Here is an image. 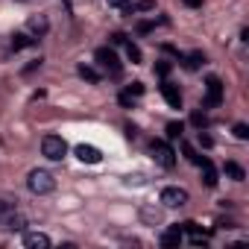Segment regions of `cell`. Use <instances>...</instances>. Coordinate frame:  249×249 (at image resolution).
<instances>
[{
  "instance_id": "cell-1",
  "label": "cell",
  "mask_w": 249,
  "mask_h": 249,
  "mask_svg": "<svg viewBox=\"0 0 249 249\" xmlns=\"http://www.w3.org/2000/svg\"><path fill=\"white\" fill-rule=\"evenodd\" d=\"M27 188L36 194V196H44V194H53L56 191V179H53V173L50 170H30V176H27Z\"/></svg>"
},
{
  "instance_id": "cell-2",
  "label": "cell",
  "mask_w": 249,
  "mask_h": 249,
  "mask_svg": "<svg viewBox=\"0 0 249 249\" xmlns=\"http://www.w3.org/2000/svg\"><path fill=\"white\" fill-rule=\"evenodd\" d=\"M41 153H44V159H50V161H62V159L68 156V144H65L62 135H44V138H41Z\"/></svg>"
},
{
  "instance_id": "cell-3",
  "label": "cell",
  "mask_w": 249,
  "mask_h": 249,
  "mask_svg": "<svg viewBox=\"0 0 249 249\" xmlns=\"http://www.w3.org/2000/svg\"><path fill=\"white\" fill-rule=\"evenodd\" d=\"M94 59H97V65H100L108 76H120V73H123V65H120V59H117V53H114L111 47H100V50L94 53Z\"/></svg>"
},
{
  "instance_id": "cell-4",
  "label": "cell",
  "mask_w": 249,
  "mask_h": 249,
  "mask_svg": "<svg viewBox=\"0 0 249 249\" xmlns=\"http://www.w3.org/2000/svg\"><path fill=\"white\" fill-rule=\"evenodd\" d=\"M205 106L208 108L223 106V82H220V76H208L205 79Z\"/></svg>"
},
{
  "instance_id": "cell-5",
  "label": "cell",
  "mask_w": 249,
  "mask_h": 249,
  "mask_svg": "<svg viewBox=\"0 0 249 249\" xmlns=\"http://www.w3.org/2000/svg\"><path fill=\"white\" fill-rule=\"evenodd\" d=\"M185 202H188V191H185V188L167 185V188L161 191V205H164V208H179V205H185Z\"/></svg>"
},
{
  "instance_id": "cell-6",
  "label": "cell",
  "mask_w": 249,
  "mask_h": 249,
  "mask_svg": "<svg viewBox=\"0 0 249 249\" xmlns=\"http://www.w3.org/2000/svg\"><path fill=\"white\" fill-rule=\"evenodd\" d=\"M153 153H156V161L161 167H176V150L167 144V141H153Z\"/></svg>"
},
{
  "instance_id": "cell-7",
  "label": "cell",
  "mask_w": 249,
  "mask_h": 249,
  "mask_svg": "<svg viewBox=\"0 0 249 249\" xmlns=\"http://www.w3.org/2000/svg\"><path fill=\"white\" fill-rule=\"evenodd\" d=\"M182 240H185V231H182L179 223H176V226H167V229L161 231V237H159V243H161L164 249H176V246H182Z\"/></svg>"
},
{
  "instance_id": "cell-8",
  "label": "cell",
  "mask_w": 249,
  "mask_h": 249,
  "mask_svg": "<svg viewBox=\"0 0 249 249\" xmlns=\"http://www.w3.org/2000/svg\"><path fill=\"white\" fill-rule=\"evenodd\" d=\"M73 156H76L82 164H100V161H103V153H100L97 147H91V144H76Z\"/></svg>"
},
{
  "instance_id": "cell-9",
  "label": "cell",
  "mask_w": 249,
  "mask_h": 249,
  "mask_svg": "<svg viewBox=\"0 0 249 249\" xmlns=\"http://www.w3.org/2000/svg\"><path fill=\"white\" fill-rule=\"evenodd\" d=\"M0 226H3L6 231H24V229H27V220L12 208V211H6V214H0Z\"/></svg>"
},
{
  "instance_id": "cell-10",
  "label": "cell",
  "mask_w": 249,
  "mask_h": 249,
  "mask_svg": "<svg viewBox=\"0 0 249 249\" xmlns=\"http://www.w3.org/2000/svg\"><path fill=\"white\" fill-rule=\"evenodd\" d=\"M161 94H164V100H167V106L170 108H182V91H179V85H173V82H161Z\"/></svg>"
},
{
  "instance_id": "cell-11",
  "label": "cell",
  "mask_w": 249,
  "mask_h": 249,
  "mask_svg": "<svg viewBox=\"0 0 249 249\" xmlns=\"http://www.w3.org/2000/svg\"><path fill=\"white\" fill-rule=\"evenodd\" d=\"M179 62H182L185 71H199V68L205 65V53H202V50H191V53L179 56Z\"/></svg>"
},
{
  "instance_id": "cell-12",
  "label": "cell",
  "mask_w": 249,
  "mask_h": 249,
  "mask_svg": "<svg viewBox=\"0 0 249 249\" xmlns=\"http://www.w3.org/2000/svg\"><path fill=\"white\" fill-rule=\"evenodd\" d=\"M182 231H188V234H191V243H194V246H202V243L208 240V234L202 231V226H199V223H194V220L182 223Z\"/></svg>"
},
{
  "instance_id": "cell-13",
  "label": "cell",
  "mask_w": 249,
  "mask_h": 249,
  "mask_svg": "<svg viewBox=\"0 0 249 249\" xmlns=\"http://www.w3.org/2000/svg\"><path fill=\"white\" fill-rule=\"evenodd\" d=\"M24 246L27 249H47L50 246V237L44 231H27L24 234Z\"/></svg>"
},
{
  "instance_id": "cell-14",
  "label": "cell",
  "mask_w": 249,
  "mask_h": 249,
  "mask_svg": "<svg viewBox=\"0 0 249 249\" xmlns=\"http://www.w3.org/2000/svg\"><path fill=\"white\" fill-rule=\"evenodd\" d=\"M199 170H202V182H205V188H217V167L208 161V159H199Z\"/></svg>"
},
{
  "instance_id": "cell-15",
  "label": "cell",
  "mask_w": 249,
  "mask_h": 249,
  "mask_svg": "<svg viewBox=\"0 0 249 249\" xmlns=\"http://www.w3.org/2000/svg\"><path fill=\"white\" fill-rule=\"evenodd\" d=\"M76 73H79V76H82L85 82H91V85H97V82L103 79V73H100L97 68H91V65H85V62H82V65L76 68Z\"/></svg>"
},
{
  "instance_id": "cell-16",
  "label": "cell",
  "mask_w": 249,
  "mask_h": 249,
  "mask_svg": "<svg viewBox=\"0 0 249 249\" xmlns=\"http://www.w3.org/2000/svg\"><path fill=\"white\" fill-rule=\"evenodd\" d=\"M223 173H226L229 179H234V182H243V179H246V170H243L237 161H226V164H223Z\"/></svg>"
},
{
  "instance_id": "cell-17",
  "label": "cell",
  "mask_w": 249,
  "mask_h": 249,
  "mask_svg": "<svg viewBox=\"0 0 249 249\" xmlns=\"http://www.w3.org/2000/svg\"><path fill=\"white\" fill-rule=\"evenodd\" d=\"M141 220H144L147 226H159V223H161V211L153 208V205H144V208H141Z\"/></svg>"
},
{
  "instance_id": "cell-18",
  "label": "cell",
  "mask_w": 249,
  "mask_h": 249,
  "mask_svg": "<svg viewBox=\"0 0 249 249\" xmlns=\"http://www.w3.org/2000/svg\"><path fill=\"white\" fill-rule=\"evenodd\" d=\"M123 47H126V56H129V62H132V65H141V59H144V56H141V47H138L135 41H123Z\"/></svg>"
},
{
  "instance_id": "cell-19",
  "label": "cell",
  "mask_w": 249,
  "mask_h": 249,
  "mask_svg": "<svg viewBox=\"0 0 249 249\" xmlns=\"http://www.w3.org/2000/svg\"><path fill=\"white\" fill-rule=\"evenodd\" d=\"M33 44H36V38H30L24 33H15L12 36V50H24V47H33Z\"/></svg>"
},
{
  "instance_id": "cell-20",
  "label": "cell",
  "mask_w": 249,
  "mask_h": 249,
  "mask_svg": "<svg viewBox=\"0 0 249 249\" xmlns=\"http://www.w3.org/2000/svg\"><path fill=\"white\" fill-rule=\"evenodd\" d=\"M30 30H33V33H38V36H44V33H47V18H44V15L30 18Z\"/></svg>"
},
{
  "instance_id": "cell-21",
  "label": "cell",
  "mask_w": 249,
  "mask_h": 249,
  "mask_svg": "<svg viewBox=\"0 0 249 249\" xmlns=\"http://www.w3.org/2000/svg\"><path fill=\"white\" fill-rule=\"evenodd\" d=\"M179 144H182V153L188 156V161H194V164H199V159H202V156H196V150H194V147H191V144H188L185 138H179Z\"/></svg>"
},
{
  "instance_id": "cell-22",
  "label": "cell",
  "mask_w": 249,
  "mask_h": 249,
  "mask_svg": "<svg viewBox=\"0 0 249 249\" xmlns=\"http://www.w3.org/2000/svg\"><path fill=\"white\" fill-rule=\"evenodd\" d=\"M182 132H185V126H182V123H176V120H173V123H167V138H170V141L182 138Z\"/></svg>"
},
{
  "instance_id": "cell-23",
  "label": "cell",
  "mask_w": 249,
  "mask_h": 249,
  "mask_svg": "<svg viewBox=\"0 0 249 249\" xmlns=\"http://www.w3.org/2000/svg\"><path fill=\"white\" fill-rule=\"evenodd\" d=\"M191 123H194L196 129H205V126H208V117H205L202 111H194V114H191Z\"/></svg>"
},
{
  "instance_id": "cell-24",
  "label": "cell",
  "mask_w": 249,
  "mask_h": 249,
  "mask_svg": "<svg viewBox=\"0 0 249 249\" xmlns=\"http://www.w3.org/2000/svg\"><path fill=\"white\" fill-rule=\"evenodd\" d=\"M231 132H234L237 141H246V138H249V126H246V123H234V129H231Z\"/></svg>"
},
{
  "instance_id": "cell-25",
  "label": "cell",
  "mask_w": 249,
  "mask_h": 249,
  "mask_svg": "<svg viewBox=\"0 0 249 249\" xmlns=\"http://www.w3.org/2000/svg\"><path fill=\"white\" fill-rule=\"evenodd\" d=\"M117 103H120L123 108H132V106H135V94H129V91H123V94L117 97Z\"/></svg>"
},
{
  "instance_id": "cell-26",
  "label": "cell",
  "mask_w": 249,
  "mask_h": 249,
  "mask_svg": "<svg viewBox=\"0 0 249 249\" xmlns=\"http://www.w3.org/2000/svg\"><path fill=\"white\" fill-rule=\"evenodd\" d=\"M156 73H159L161 79H167V73H170V62H156Z\"/></svg>"
},
{
  "instance_id": "cell-27",
  "label": "cell",
  "mask_w": 249,
  "mask_h": 249,
  "mask_svg": "<svg viewBox=\"0 0 249 249\" xmlns=\"http://www.w3.org/2000/svg\"><path fill=\"white\" fill-rule=\"evenodd\" d=\"M126 91H129V94H135V97H141V94H144V82H132Z\"/></svg>"
},
{
  "instance_id": "cell-28",
  "label": "cell",
  "mask_w": 249,
  "mask_h": 249,
  "mask_svg": "<svg viewBox=\"0 0 249 249\" xmlns=\"http://www.w3.org/2000/svg\"><path fill=\"white\" fill-rule=\"evenodd\" d=\"M199 144L208 150V147H214V138H211V135H202V129H199Z\"/></svg>"
},
{
  "instance_id": "cell-29",
  "label": "cell",
  "mask_w": 249,
  "mask_h": 249,
  "mask_svg": "<svg viewBox=\"0 0 249 249\" xmlns=\"http://www.w3.org/2000/svg\"><path fill=\"white\" fill-rule=\"evenodd\" d=\"M108 6H114V9H123V6H129V0H106Z\"/></svg>"
},
{
  "instance_id": "cell-30",
  "label": "cell",
  "mask_w": 249,
  "mask_h": 249,
  "mask_svg": "<svg viewBox=\"0 0 249 249\" xmlns=\"http://www.w3.org/2000/svg\"><path fill=\"white\" fill-rule=\"evenodd\" d=\"M153 27H156V24H150V21H141V24H138V33H150Z\"/></svg>"
},
{
  "instance_id": "cell-31",
  "label": "cell",
  "mask_w": 249,
  "mask_h": 249,
  "mask_svg": "<svg viewBox=\"0 0 249 249\" xmlns=\"http://www.w3.org/2000/svg\"><path fill=\"white\" fill-rule=\"evenodd\" d=\"M15 205L12 202H6V199H0V214H6V211H12Z\"/></svg>"
},
{
  "instance_id": "cell-32",
  "label": "cell",
  "mask_w": 249,
  "mask_h": 249,
  "mask_svg": "<svg viewBox=\"0 0 249 249\" xmlns=\"http://www.w3.org/2000/svg\"><path fill=\"white\" fill-rule=\"evenodd\" d=\"M123 41H126V36H120V33L111 36V44H123Z\"/></svg>"
},
{
  "instance_id": "cell-33",
  "label": "cell",
  "mask_w": 249,
  "mask_h": 249,
  "mask_svg": "<svg viewBox=\"0 0 249 249\" xmlns=\"http://www.w3.org/2000/svg\"><path fill=\"white\" fill-rule=\"evenodd\" d=\"M188 6H202V0H185Z\"/></svg>"
}]
</instances>
